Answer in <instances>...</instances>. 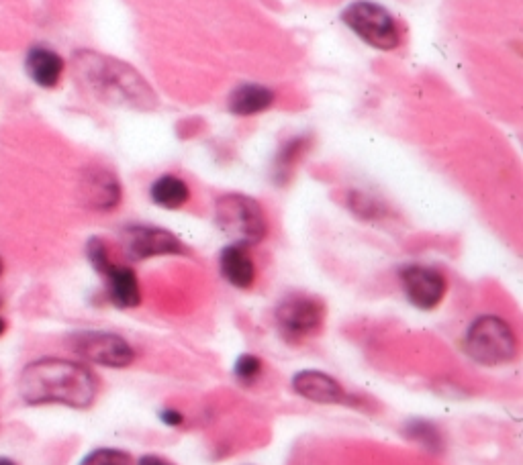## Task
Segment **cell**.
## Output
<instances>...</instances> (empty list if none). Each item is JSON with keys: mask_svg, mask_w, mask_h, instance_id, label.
I'll list each match as a JSON object with an SVG mask.
<instances>
[{"mask_svg": "<svg viewBox=\"0 0 523 465\" xmlns=\"http://www.w3.org/2000/svg\"><path fill=\"white\" fill-rule=\"evenodd\" d=\"M80 465H133V457L123 449L113 447H101L90 451Z\"/></svg>", "mask_w": 523, "mask_h": 465, "instance_id": "obj_18", "label": "cell"}, {"mask_svg": "<svg viewBox=\"0 0 523 465\" xmlns=\"http://www.w3.org/2000/svg\"><path fill=\"white\" fill-rule=\"evenodd\" d=\"M86 255H88V262L92 264V268L97 270L99 274H103V272L113 264L107 243H105L103 239H99V237H92V239L88 241V245H86Z\"/></svg>", "mask_w": 523, "mask_h": 465, "instance_id": "obj_19", "label": "cell"}, {"mask_svg": "<svg viewBox=\"0 0 523 465\" xmlns=\"http://www.w3.org/2000/svg\"><path fill=\"white\" fill-rule=\"evenodd\" d=\"M64 66L66 64L62 56H58L56 51L47 47H33L25 60L29 78L43 88H54L60 82L64 74Z\"/></svg>", "mask_w": 523, "mask_h": 465, "instance_id": "obj_14", "label": "cell"}, {"mask_svg": "<svg viewBox=\"0 0 523 465\" xmlns=\"http://www.w3.org/2000/svg\"><path fill=\"white\" fill-rule=\"evenodd\" d=\"M215 225L235 245H256L268 235L262 204L246 194H223L215 202Z\"/></svg>", "mask_w": 523, "mask_h": 465, "instance_id": "obj_3", "label": "cell"}, {"mask_svg": "<svg viewBox=\"0 0 523 465\" xmlns=\"http://www.w3.org/2000/svg\"><path fill=\"white\" fill-rule=\"evenodd\" d=\"M70 347L94 366L123 370L135 361V349L117 333L82 331L70 337Z\"/></svg>", "mask_w": 523, "mask_h": 465, "instance_id": "obj_7", "label": "cell"}, {"mask_svg": "<svg viewBox=\"0 0 523 465\" xmlns=\"http://www.w3.org/2000/svg\"><path fill=\"white\" fill-rule=\"evenodd\" d=\"M409 437L417 439L421 445L430 447V449H438L440 447V433L430 423H423V421L411 423L409 425Z\"/></svg>", "mask_w": 523, "mask_h": 465, "instance_id": "obj_21", "label": "cell"}, {"mask_svg": "<svg viewBox=\"0 0 523 465\" xmlns=\"http://www.w3.org/2000/svg\"><path fill=\"white\" fill-rule=\"evenodd\" d=\"M5 331H7V323H5V319H3V317H0V337L5 335Z\"/></svg>", "mask_w": 523, "mask_h": 465, "instance_id": "obj_24", "label": "cell"}, {"mask_svg": "<svg viewBox=\"0 0 523 465\" xmlns=\"http://www.w3.org/2000/svg\"><path fill=\"white\" fill-rule=\"evenodd\" d=\"M219 270L231 286L240 290H248L256 282V264L244 245H227L219 257Z\"/></svg>", "mask_w": 523, "mask_h": 465, "instance_id": "obj_12", "label": "cell"}, {"mask_svg": "<svg viewBox=\"0 0 523 465\" xmlns=\"http://www.w3.org/2000/svg\"><path fill=\"white\" fill-rule=\"evenodd\" d=\"M342 19L362 41H366L374 49L391 51L397 49L401 43V31L397 21L380 5L360 0V3L350 5L342 13Z\"/></svg>", "mask_w": 523, "mask_h": 465, "instance_id": "obj_5", "label": "cell"}, {"mask_svg": "<svg viewBox=\"0 0 523 465\" xmlns=\"http://www.w3.org/2000/svg\"><path fill=\"white\" fill-rule=\"evenodd\" d=\"M139 465H172V463H168V461H164L160 457H144Z\"/></svg>", "mask_w": 523, "mask_h": 465, "instance_id": "obj_23", "label": "cell"}, {"mask_svg": "<svg viewBox=\"0 0 523 465\" xmlns=\"http://www.w3.org/2000/svg\"><path fill=\"white\" fill-rule=\"evenodd\" d=\"M0 465H17V463L11 461V459H7V457H0Z\"/></svg>", "mask_w": 523, "mask_h": 465, "instance_id": "obj_25", "label": "cell"}, {"mask_svg": "<svg viewBox=\"0 0 523 465\" xmlns=\"http://www.w3.org/2000/svg\"><path fill=\"white\" fill-rule=\"evenodd\" d=\"M3 270H5V266H3V260H0V274H3Z\"/></svg>", "mask_w": 523, "mask_h": 465, "instance_id": "obj_26", "label": "cell"}, {"mask_svg": "<svg viewBox=\"0 0 523 465\" xmlns=\"http://www.w3.org/2000/svg\"><path fill=\"white\" fill-rule=\"evenodd\" d=\"M274 321L284 339L299 343L321 331L325 321V304L309 294H293L276 306Z\"/></svg>", "mask_w": 523, "mask_h": 465, "instance_id": "obj_6", "label": "cell"}, {"mask_svg": "<svg viewBox=\"0 0 523 465\" xmlns=\"http://www.w3.org/2000/svg\"><path fill=\"white\" fill-rule=\"evenodd\" d=\"M293 390L315 404H344L348 394L336 378L323 372L305 370L293 378Z\"/></svg>", "mask_w": 523, "mask_h": 465, "instance_id": "obj_11", "label": "cell"}, {"mask_svg": "<svg viewBox=\"0 0 523 465\" xmlns=\"http://www.w3.org/2000/svg\"><path fill=\"white\" fill-rule=\"evenodd\" d=\"M262 368H264L262 361L256 355L244 353L240 359L235 361V376H237V380L244 382V384H252L260 378Z\"/></svg>", "mask_w": 523, "mask_h": 465, "instance_id": "obj_20", "label": "cell"}, {"mask_svg": "<svg viewBox=\"0 0 523 465\" xmlns=\"http://www.w3.org/2000/svg\"><path fill=\"white\" fill-rule=\"evenodd\" d=\"M123 249L125 255L133 262L152 260V257L162 255H182L184 245L182 241L160 227L150 225H133L123 231Z\"/></svg>", "mask_w": 523, "mask_h": 465, "instance_id": "obj_8", "label": "cell"}, {"mask_svg": "<svg viewBox=\"0 0 523 465\" xmlns=\"http://www.w3.org/2000/svg\"><path fill=\"white\" fill-rule=\"evenodd\" d=\"M76 70L80 82L97 98L111 105H127L150 111L156 107V94L131 66L82 51L78 54Z\"/></svg>", "mask_w": 523, "mask_h": 465, "instance_id": "obj_2", "label": "cell"}, {"mask_svg": "<svg viewBox=\"0 0 523 465\" xmlns=\"http://www.w3.org/2000/svg\"><path fill=\"white\" fill-rule=\"evenodd\" d=\"M309 145H311V141L307 135H297V137L289 139L287 143H282V147L278 149L276 158H274V164H272V180L278 186H284L293 178V172Z\"/></svg>", "mask_w": 523, "mask_h": 465, "instance_id": "obj_16", "label": "cell"}, {"mask_svg": "<svg viewBox=\"0 0 523 465\" xmlns=\"http://www.w3.org/2000/svg\"><path fill=\"white\" fill-rule=\"evenodd\" d=\"M107 282V294L109 300L117 306V308H135L141 302V288H139V280L135 276V272L127 266H119V264H111L103 274H101Z\"/></svg>", "mask_w": 523, "mask_h": 465, "instance_id": "obj_13", "label": "cell"}, {"mask_svg": "<svg viewBox=\"0 0 523 465\" xmlns=\"http://www.w3.org/2000/svg\"><path fill=\"white\" fill-rule=\"evenodd\" d=\"M276 100V94L262 84H242L229 96V111L235 117H254L268 111Z\"/></svg>", "mask_w": 523, "mask_h": 465, "instance_id": "obj_15", "label": "cell"}, {"mask_svg": "<svg viewBox=\"0 0 523 465\" xmlns=\"http://www.w3.org/2000/svg\"><path fill=\"white\" fill-rule=\"evenodd\" d=\"M160 419H162L166 425H170V427H176V425H180V423L184 421L182 412H178V410H164Z\"/></svg>", "mask_w": 523, "mask_h": 465, "instance_id": "obj_22", "label": "cell"}, {"mask_svg": "<svg viewBox=\"0 0 523 465\" xmlns=\"http://www.w3.org/2000/svg\"><path fill=\"white\" fill-rule=\"evenodd\" d=\"M401 286L409 302L421 310H434L442 304L448 282L442 272L427 266H407L399 274Z\"/></svg>", "mask_w": 523, "mask_h": 465, "instance_id": "obj_9", "label": "cell"}, {"mask_svg": "<svg viewBox=\"0 0 523 465\" xmlns=\"http://www.w3.org/2000/svg\"><path fill=\"white\" fill-rule=\"evenodd\" d=\"M17 390L27 406L60 404L84 410L97 400L99 380L78 361L41 357L23 368Z\"/></svg>", "mask_w": 523, "mask_h": 465, "instance_id": "obj_1", "label": "cell"}, {"mask_svg": "<svg viewBox=\"0 0 523 465\" xmlns=\"http://www.w3.org/2000/svg\"><path fill=\"white\" fill-rule=\"evenodd\" d=\"M150 196H152L154 204L162 206V209L178 211L190 200V188L182 178L166 174V176H160L152 184Z\"/></svg>", "mask_w": 523, "mask_h": 465, "instance_id": "obj_17", "label": "cell"}, {"mask_svg": "<svg viewBox=\"0 0 523 465\" xmlns=\"http://www.w3.org/2000/svg\"><path fill=\"white\" fill-rule=\"evenodd\" d=\"M464 349L477 364L503 366L517 355V337L503 319L487 315L470 325Z\"/></svg>", "mask_w": 523, "mask_h": 465, "instance_id": "obj_4", "label": "cell"}, {"mask_svg": "<svg viewBox=\"0 0 523 465\" xmlns=\"http://www.w3.org/2000/svg\"><path fill=\"white\" fill-rule=\"evenodd\" d=\"M82 198L92 211L109 213L121 202V184L109 170L92 168L82 178Z\"/></svg>", "mask_w": 523, "mask_h": 465, "instance_id": "obj_10", "label": "cell"}]
</instances>
